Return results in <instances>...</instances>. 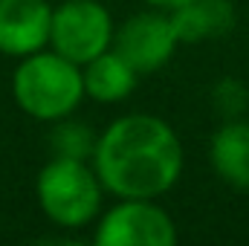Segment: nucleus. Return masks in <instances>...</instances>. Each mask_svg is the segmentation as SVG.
<instances>
[{"label": "nucleus", "mask_w": 249, "mask_h": 246, "mask_svg": "<svg viewBox=\"0 0 249 246\" xmlns=\"http://www.w3.org/2000/svg\"><path fill=\"white\" fill-rule=\"evenodd\" d=\"M12 99L26 116L38 122H58L64 116H72L84 99L81 67L50 47L18 58L12 72Z\"/></svg>", "instance_id": "nucleus-2"}, {"label": "nucleus", "mask_w": 249, "mask_h": 246, "mask_svg": "<svg viewBox=\"0 0 249 246\" xmlns=\"http://www.w3.org/2000/svg\"><path fill=\"white\" fill-rule=\"evenodd\" d=\"M93 241L99 246H174L177 226L160 203L119 197V203L99 217Z\"/></svg>", "instance_id": "nucleus-5"}, {"label": "nucleus", "mask_w": 249, "mask_h": 246, "mask_svg": "<svg viewBox=\"0 0 249 246\" xmlns=\"http://www.w3.org/2000/svg\"><path fill=\"white\" fill-rule=\"evenodd\" d=\"M113 18L99 0H64L53 9L50 50L84 67L113 47Z\"/></svg>", "instance_id": "nucleus-4"}, {"label": "nucleus", "mask_w": 249, "mask_h": 246, "mask_svg": "<svg viewBox=\"0 0 249 246\" xmlns=\"http://www.w3.org/2000/svg\"><path fill=\"white\" fill-rule=\"evenodd\" d=\"M53 6L47 0H0V55L26 58L50 47Z\"/></svg>", "instance_id": "nucleus-7"}, {"label": "nucleus", "mask_w": 249, "mask_h": 246, "mask_svg": "<svg viewBox=\"0 0 249 246\" xmlns=\"http://www.w3.org/2000/svg\"><path fill=\"white\" fill-rule=\"evenodd\" d=\"M212 105L223 119H244V113L249 110V87L241 78H220L212 87Z\"/></svg>", "instance_id": "nucleus-12"}, {"label": "nucleus", "mask_w": 249, "mask_h": 246, "mask_svg": "<svg viewBox=\"0 0 249 246\" xmlns=\"http://www.w3.org/2000/svg\"><path fill=\"white\" fill-rule=\"evenodd\" d=\"M209 159L226 185L249 191V122L226 119L220 124L212 136Z\"/></svg>", "instance_id": "nucleus-10"}, {"label": "nucleus", "mask_w": 249, "mask_h": 246, "mask_svg": "<svg viewBox=\"0 0 249 246\" xmlns=\"http://www.w3.org/2000/svg\"><path fill=\"white\" fill-rule=\"evenodd\" d=\"M102 180L84 159L53 157L35 177V197L50 223L61 229H84L102 209Z\"/></svg>", "instance_id": "nucleus-3"}, {"label": "nucleus", "mask_w": 249, "mask_h": 246, "mask_svg": "<svg viewBox=\"0 0 249 246\" xmlns=\"http://www.w3.org/2000/svg\"><path fill=\"white\" fill-rule=\"evenodd\" d=\"M180 44H203L226 35L235 26L232 0H186L168 12Z\"/></svg>", "instance_id": "nucleus-8"}, {"label": "nucleus", "mask_w": 249, "mask_h": 246, "mask_svg": "<svg viewBox=\"0 0 249 246\" xmlns=\"http://www.w3.org/2000/svg\"><path fill=\"white\" fill-rule=\"evenodd\" d=\"M177 47H180V38L174 32L168 12H162V9L136 12L113 32V50L139 75L162 70L174 58Z\"/></svg>", "instance_id": "nucleus-6"}, {"label": "nucleus", "mask_w": 249, "mask_h": 246, "mask_svg": "<svg viewBox=\"0 0 249 246\" xmlns=\"http://www.w3.org/2000/svg\"><path fill=\"white\" fill-rule=\"evenodd\" d=\"M183 142L165 119L151 113H127L107 124L90 165L102 188L113 197L157 200L183 177Z\"/></svg>", "instance_id": "nucleus-1"}, {"label": "nucleus", "mask_w": 249, "mask_h": 246, "mask_svg": "<svg viewBox=\"0 0 249 246\" xmlns=\"http://www.w3.org/2000/svg\"><path fill=\"white\" fill-rule=\"evenodd\" d=\"M50 151L53 157H64V159H84L90 162L93 159V151H96V139L99 133L90 127L87 122L75 119V116H64L58 122H50Z\"/></svg>", "instance_id": "nucleus-11"}, {"label": "nucleus", "mask_w": 249, "mask_h": 246, "mask_svg": "<svg viewBox=\"0 0 249 246\" xmlns=\"http://www.w3.org/2000/svg\"><path fill=\"white\" fill-rule=\"evenodd\" d=\"M145 3H151L154 9H162V12H171V9H177L180 3H186V0H145Z\"/></svg>", "instance_id": "nucleus-13"}, {"label": "nucleus", "mask_w": 249, "mask_h": 246, "mask_svg": "<svg viewBox=\"0 0 249 246\" xmlns=\"http://www.w3.org/2000/svg\"><path fill=\"white\" fill-rule=\"evenodd\" d=\"M81 81L84 99H93L99 105H119L136 90L139 72L110 47L81 67Z\"/></svg>", "instance_id": "nucleus-9"}]
</instances>
